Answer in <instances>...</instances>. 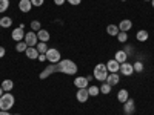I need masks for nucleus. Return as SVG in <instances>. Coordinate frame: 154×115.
<instances>
[{
    "mask_svg": "<svg viewBox=\"0 0 154 115\" xmlns=\"http://www.w3.org/2000/svg\"><path fill=\"white\" fill-rule=\"evenodd\" d=\"M54 72H62L66 75H74L77 74V65L72 60H60L59 63H54Z\"/></svg>",
    "mask_w": 154,
    "mask_h": 115,
    "instance_id": "obj_1",
    "label": "nucleus"
},
{
    "mask_svg": "<svg viewBox=\"0 0 154 115\" xmlns=\"http://www.w3.org/2000/svg\"><path fill=\"white\" fill-rule=\"evenodd\" d=\"M16 103V97L9 94V92H5L2 97H0V111H9Z\"/></svg>",
    "mask_w": 154,
    "mask_h": 115,
    "instance_id": "obj_2",
    "label": "nucleus"
},
{
    "mask_svg": "<svg viewBox=\"0 0 154 115\" xmlns=\"http://www.w3.org/2000/svg\"><path fill=\"white\" fill-rule=\"evenodd\" d=\"M108 69H106V65H103V63H99V65H96V68H94V74H93V77L96 80H99V81H105L106 80V77H108Z\"/></svg>",
    "mask_w": 154,
    "mask_h": 115,
    "instance_id": "obj_3",
    "label": "nucleus"
},
{
    "mask_svg": "<svg viewBox=\"0 0 154 115\" xmlns=\"http://www.w3.org/2000/svg\"><path fill=\"white\" fill-rule=\"evenodd\" d=\"M46 60L49 61V63H59L60 61V52H59V51L57 49H54V48H49L48 51H46Z\"/></svg>",
    "mask_w": 154,
    "mask_h": 115,
    "instance_id": "obj_4",
    "label": "nucleus"
},
{
    "mask_svg": "<svg viewBox=\"0 0 154 115\" xmlns=\"http://www.w3.org/2000/svg\"><path fill=\"white\" fill-rule=\"evenodd\" d=\"M25 43H26L28 46H35L37 43H38V38H37V32H34V31H29V32H26L25 34Z\"/></svg>",
    "mask_w": 154,
    "mask_h": 115,
    "instance_id": "obj_5",
    "label": "nucleus"
},
{
    "mask_svg": "<svg viewBox=\"0 0 154 115\" xmlns=\"http://www.w3.org/2000/svg\"><path fill=\"white\" fill-rule=\"evenodd\" d=\"M119 71H120V74H122V75H125V77H130V75H133V74H134V68H133V65H131V63H128V61L122 63Z\"/></svg>",
    "mask_w": 154,
    "mask_h": 115,
    "instance_id": "obj_6",
    "label": "nucleus"
},
{
    "mask_svg": "<svg viewBox=\"0 0 154 115\" xmlns=\"http://www.w3.org/2000/svg\"><path fill=\"white\" fill-rule=\"evenodd\" d=\"M134 111H136L134 100H133V98H128L125 103H123V112H125L126 115H131V114H134Z\"/></svg>",
    "mask_w": 154,
    "mask_h": 115,
    "instance_id": "obj_7",
    "label": "nucleus"
},
{
    "mask_svg": "<svg viewBox=\"0 0 154 115\" xmlns=\"http://www.w3.org/2000/svg\"><path fill=\"white\" fill-rule=\"evenodd\" d=\"M25 34H26V32H25V29L19 26V28H16L14 31L11 32V37H12V40H14V42H23Z\"/></svg>",
    "mask_w": 154,
    "mask_h": 115,
    "instance_id": "obj_8",
    "label": "nucleus"
},
{
    "mask_svg": "<svg viewBox=\"0 0 154 115\" xmlns=\"http://www.w3.org/2000/svg\"><path fill=\"white\" fill-rule=\"evenodd\" d=\"M75 98L79 103H85V101L89 98V92H88V87L86 89H77V94H75Z\"/></svg>",
    "mask_w": 154,
    "mask_h": 115,
    "instance_id": "obj_9",
    "label": "nucleus"
},
{
    "mask_svg": "<svg viewBox=\"0 0 154 115\" xmlns=\"http://www.w3.org/2000/svg\"><path fill=\"white\" fill-rule=\"evenodd\" d=\"M106 69H108V72L109 74H114V72H119V69H120V63L117 61V60H109L108 63H106Z\"/></svg>",
    "mask_w": 154,
    "mask_h": 115,
    "instance_id": "obj_10",
    "label": "nucleus"
},
{
    "mask_svg": "<svg viewBox=\"0 0 154 115\" xmlns=\"http://www.w3.org/2000/svg\"><path fill=\"white\" fill-rule=\"evenodd\" d=\"M88 83H89V80L86 78V77H77V78L74 80V84H75L77 89H86Z\"/></svg>",
    "mask_w": 154,
    "mask_h": 115,
    "instance_id": "obj_11",
    "label": "nucleus"
},
{
    "mask_svg": "<svg viewBox=\"0 0 154 115\" xmlns=\"http://www.w3.org/2000/svg\"><path fill=\"white\" fill-rule=\"evenodd\" d=\"M108 84H111V86H116V84H119V81H120V75H119V72H114V74H108V77H106V80H105Z\"/></svg>",
    "mask_w": 154,
    "mask_h": 115,
    "instance_id": "obj_12",
    "label": "nucleus"
},
{
    "mask_svg": "<svg viewBox=\"0 0 154 115\" xmlns=\"http://www.w3.org/2000/svg\"><path fill=\"white\" fill-rule=\"evenodd\" d=\"M19 9L22 12H29L32 9V3H31V0H20L19 2Z\"/></svg>",
    "mask_w": 154,
    "mask_h": 115,
    "instance_id": "obj_13",
    "label": "nucleus"
},
{
    "mask_svg": "<svg viewBox=\"0 0 154 115\" xmlns=\"http://www.w3.org/2000/svg\"><path fill=\"white\" fill-rule=\"evenodd\" d=\"M25 54L29 60H37L38 58V51L35 49V46H28V49L25 51Z\"/></svg>",
    "mask_w": 154,
    "mask_h": 115,
    "instance_id": "obj_14",
    "label": "nucleus"
},
{
    "mask_svg": "<svg viewBox=\"0 0 154 115\" xmlns=\"http://www.w3.org/2000/svg\"><path fill=\"white\" fill-rule=\"evenodd\" d=\"M117 26H119V29H120V31L128 32V31H130V29L133 28V22H131V20H128V19H125V20H122V22L117 25Z\"/></svg>",
    "mask_w": 154,
    "mask_h": 115,
    "instance_id": "obj_15",
    "label": "nucleus"
},
{
    "mask_svg": "<svg viewBox=\"0 0 154 115\" xmlns=\"http://www.w3.org/2000/svg\"><path fill=\"white\" fill-rule=\"evenodd\" d=\"M37 38H38V42H48L49 40V32L46 31V29H40V31H37Z\"/></svg>",
    "mask_w": 154,
    "mask_h": 115,
    "instance_id": "obj_16",
    "label": "nucleus"
},
{
    "mask_svg": "<svg viewBox=\"0 0 154 115\" xmlns=\"http://www.w3.org/2000/svg\"><path fill=\"white\" fill-rule=\"evenodd\" d=\"M126 58H128V54L125 52L123 49H122V51H117V52H116V55H114V60H117L120 65L126 61Z\"/></svg>",
    "mask_w": 154,
    "mask_h": 115,
    "instance_id": "obj_17",
    "label": "nucleus"
},
{
    "mask_svg": "<svg viewBox=\"0 0 154 115\" xmlns=\"http://www.w3.org/2000/svg\"><path fill=\"white\" fill-rule=\"evenodd\" d=\"M148 37H149V34H148V31H145V29H140V31H137V34H136V38H137L139 42H146Z\"/></svg>",
    "mask_w": 154,
    "mask_h": 115,
    "instance_id": "obj_18",
    "label": "nucleus"
},
{
    "mask_svg": "<svg viewBox=\"0 0 154 115\" xmlns=\"http://www.w3.org/2000/svg\"><path fill=\"white\" fill-rule=\"evenodd\" d=\"M128 98H130V94H128V91H126V89H120L119 94H117V100L120 101V103H125Z\"/></svg>",
    "mask_w": 154,
    "mask_h": 115,
    "instance_id": "obj_19",
    "label": "nucleus"
},
{
    "mask_svg": "<svg viewBox=\"0 0 154 115\" xmlns=\"http://www.w3.org/2000/svg\"><path fill=\"white\" fill-rule=\"evenodd\" d=\"M11 25H12V19L11 17L3 16L2 19H0V26L2 28H11Z\"/></svg>",
    "mask_w": 154,
    "mask_h": 115,
    "instance_id": "obj_20",
    "label": "nucleus"
},
{
    "mask_svg": "<svg viewBox=\"0 0 154 115\" xmlns=\"http://www.w3.org/2000/svg\"><path fill=\"white\" fill-rule=\"evenodd\" d=\"M12 87H14V83H12V80L6 78V80H3V81H2V89H3L5 92H9Z\"/></svg>",
    "mask_w": 154,
    "mask_h": 115,
    "instance_id": "obj_21",
    "label": "nucleus"
},
{
    "mask_svg": "<svg viewBox=\"0 0 154 115\" xmlns=\"http://www.w3.org/2000/svg\"><path fill=\"white\" fill-rule=\"evenodd\" d=\"M106 32H108L109 35H116V37H117V34L120 32V29H119V26H117V25H108Z\"/></svg>",
    "mask_w": 154,
    "mask_h": 115,
    "instance_id": "obj_22",
    "label": "nucleus"
},
{
    "mask_svg": "<svg viewBox=\"0 0 154 115\" xmlns=\"http://www.w3.org/2000/svg\"><path fill=\"white\" fill-rule=\"evenodd\" d=\"M35 49L38 51V54H46V51H48L49 48H48V45H46L45 42H38V43L35 45Z\"/></svg>",
    "mask_w": 154,
    "mask_h": 115,
    "instance_id": "obj_23",
    "label": "nucleus"
},
{
    "mask_svg": "<svg viewBox=\"0 0 154 115\" xmlns=\"http://www.w3.org/2000/svg\"><path fill=\"white\" fill-rule=\"evenodd\" d=\"M88 92H89V97H97L100 94V89H99V86H89Z\"/></svg>",
    "mask_w": 154,
    "mask_h": 115,
    "instance_id": "obj_24",
    "label": "nucleus"
},
{
    "mask_svg": "<svg viewBox=\"0 0 154 115\" xmlns=\"http://www.w3.org/2000/svg\"><path fill=\"white\" fill-rule=\"evenodd\" d=\"M111 87H112V86L108 84V83L105 81V83H102V86H100L99 89H100V92H102V94H109V92H111Z\"/></svg>",
    "mask_w": 154,
    "mask_h": 115,
    "instance_id": "obj_25",
    "label": "nucleus"
},
{
    "mask_svg": "<svg viewBox=\"0 0 154 115\" xmlns=\"http://www.w3.org/2000/svg\"><path fill=\"white\" fill-rule=\"evenodd\" d=\"M16 49H17V52H25V51L28 49V45L25 43V42H17V45H16Z\"/></svg>",
    "mask_w": 154,
    "mask_h": 115,
    "instance_id": "obj_26",
    "label": "nucleus"
},
{
    "mask_svg": "<svg viewBox=\"0 0 154 115\" xmlns=\"http://www.w3.org/2000/svg\"><path fill=\"white\" fill-rule=\"evenodd\" d=\"M40 29H42L40 22H38V20H32V22H31V31L37 32V31H40Z\"/></svg>",
    "mask_w": 154,
    "mask_h": 115,
    "instance_id": "obj_27",
    "label": "nucleus"
},
{
    "mask_svg": "<svg viewBox=\"0 0 154 115\" xmlns=\"http://www.w3.org/2000/svg\"><path fill=\"white\" fill-rule=\"evenodd\" d=\"M133 68H134V72H142L143 71V63L137 60L136 63H133Z\"/></svg>",
    "mask_w": 154,
    "mask_h": 115,
    "instance_id": "obj_28",
    "label": "nucleus"
},
{
    "mask_svg": "<svg viewBox=\"0 0 154 115\" xmlns=\"http://www.w3.org/2000/svg\"><path fill=\"white\" fill-rule=\"evenodd\" d=\"M9 8V0H0V12H5Z\"/></svg>",
    "mask_w": 154,
    "mask_h": 115,
    "instance_id": "obj_29",
    "label": "nucleus"
},
{
    "mask_svg": "<svg viewBox=\"0 0 154 115\" xmlns=\"http://www.w3.org/2000/svg\"><path fill=\"white\" fill-rule=\"evenodd\" d=\"M117 40H119L120 43H125V42L128 40V34H126V32H123V31H120V32L117 34Z\"/></svg>",
    "mask_w": 154,
    "mask_h": 115,
    "instance_id": "obj_30",
    "label": "nucleus"
},
{
    "mask_svg": "<svg viewBox=\"0 0 154 115\" xmlns=\"http://www.w3.org/2000/svg\"><path fill=\"white\" fill-rule=\"evenodd\" d=\"M31 3L32 6H37V8H40L43 3H45V0H31Z\"/></svg>",
    "mask_w": 154,
    "mask_h": 115,
    "instance_id": "obj_31",
    "label": "nucleus"
},
{
    "mask_svg": "<svg viewBox=\"0 0 154 115\" xmlns=\"http://www.w3.org/2000/svg\"><path fill=\"white\" fill-rule=\"evenodd\" d=\"M66 2H68L69 5H74V6H77V5H80V3H82V0H66Z\"/></svg>",
    "mask_w": 154,
    "mask_h": 115,
    "instance_id": "obj_32",
    "label": "nucleus"
},
{
    "mask_svg": "<svg viewBox=\"0 0 154 115\" xmlns=\"http://www.w3.org/2000/svg\"><path fill=\"white\" fill-rule=\"evenodd\" d=\"M38 61H46V55L45 54H38V58H37Z\"/></svg>",
    "mask_w": 154,
    "mask_h": 115,
    "instance_id": "obj_33",
    "label": "nucleus"
},
{
    "mask_svg": "<svg viewBox=\"0 0 154 115\" xmlns=\"http://www.w3.org/2000/svg\"><path fill=\"white\" fill-rule=\"evenodd\" d=\"M5 54H6L5 48H3V46H0V58H2V57H5Z\"/></svg>",
    "mask_w": 154,
    "mask_h": 115,
    "instance_id": "obj_34",
    "label": "nucleus"
},
{
    "mask_svg": "<svg viewBox=\"0 0 154 115\" xmlns=\"http://www.w3.org/2000/svg\"><path fill=\"white\" fill-rule=\"evenodd\" d=\"M123 51H125L126 54H131V52H133V48H131V46H125V49H123Z\"/></svg>",
    "mask_w": 154,
    "mask_h": 115,
    "instance_id": "obj_35",
    "label": "nucleus"
},
{
    "mask_svg": "<svg viewBox=\"0 0 154 115\" xmlns=\"http://www.w3.org/2000/svg\"><path fill=\"white\" fill-rule=\"evenodd\" d=\"M54 3H56L57 6H60V5H63V3H65V0H54Z\"/></svg>",
    "mask_w": 154,
    "mask_h": 115,
    "instance_id": "obj_36",
    "label": "nucleus"
},
{
    "mask_svg": "<svg viewBox=\"0 0 154 115\" xmlns=\"http://www.w3.org/2000/svg\"><path fill=\"white\" fill-rule=\"evenodd\" d=\"M0 115H11L8 111H0Z\"/></svg>",
    "mask_w": 154,
    "mask_h": 115,
    "instance_id": "obj_37",
    "label": "nucleus"
},
{
    "mask_svg": "<svg viewBox=\"0 0 154 115\" xmlns=\"http://www.w3.org/2000/svg\"><path fill=\"white\" fill-rule=\"evenodd\" d=\"M3 92H5V91H3V89H2V86H0V97L3 95Z\"/></svg>",
    "mask_w": 154,
    "mask_h": 115,
    "instance_id": "obj_38",
    "label": "nucleus"
},
{
    "mask_svg": "<svg viewBox=\"0 0 154 115\" xmlns=\"http://www.w3.org/2000/svg\"><path fill=\"white\" fill-rule=\"evenodd\" d=\"M151 5H152V8H154V0H151Z\"/></svg>",
    "mask_w": 154,
    "mask_h": 115,
    "instance_id": "obj_39",
    "label": "nucleus"
},
{
    "mask_svg": "<svg viewBox=\"0 0 154 115\" xmlns=\"http://www.w3.org/2000/svg\"><path fill=\"white\" fill-rule=\"evenodd\" d=\"M143 2H151V0H143Z\"/></svg>",
    "mask_w": 154,
    "mask_h": 115,
    "instance_id": "obj_40",
    "label": "nucleus"
},
{
    "mask_svg": "<svg viewBox=\"0 0 154 115\" xmlns=\"http://www.w3.org/2000/svg\"><path fill=\"white\" fill-rule=\"evenodd\" d=\"M120 2H126V0H120Z\"/></svg>",
    "mask_w": 154,
    "mask_h": 115,
    "instance_id": "obj_41",
    "label": "nucleus"
},
{
    "mask_svg": "<svg viewBox=\"0 0 154 115\" xmlns=\"http://www.w3.org/2000/svg\"><path fill=\"white\" fill-rule=\"evenodd\" d=\"M14 115H20V114H14Z\"/></svg>",
    "mask_w": 154,
    "mask_h": 115,
    "instance_id": "obj_42",
    "label": "nucleus"
}]
</instances>
